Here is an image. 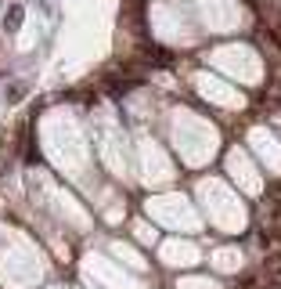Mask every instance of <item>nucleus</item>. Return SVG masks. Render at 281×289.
Segmentation results:
<instances>
[{"label": "nucleus", "mask_w": 281, "mask_h": 289, "mask_svg": "<svg viewBox=\"0 0 281 289\" xmlns=\"http://www.w3.org/2000/svg\"><path fill=\"white\" fill-rule=\"evenodd\" d=\"M18 25H22V8L15 4V8H8V15H4V29H8V33H15Z\"/></svg>", "instance_id": "f257e3e1"}, {"label": "nucleus", "mask_w": 281, "mask_h": 289, "mask_svg": "<svg viewBox=\"0 0 281 289\" xmlns=\"http://www.w3.org/2000/svg\"><path fill=\"white\" fill-rule=\"evenodd\" d=\"M18 98H25V84H11V91H8V101L15 105Z\"/></svg>", "instance_id": "f03ea898"}]
</instances>
